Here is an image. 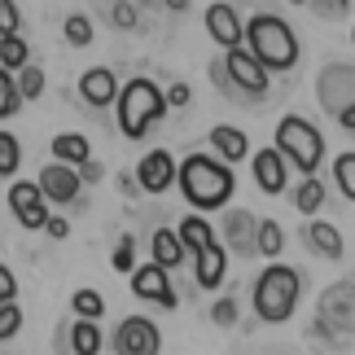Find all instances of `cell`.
<instances>
[{"label":"cell","instance_id":"cell-17","mask_svg":"<svg viewBox=\"0 0 355 355\" xmlns=\"http://www.w3.org/2000/svg\"><path fill=\"white\" fill-rule=\"evenodd\" d=\"M228 277V250L220 241H207L198 250V263H193V281H198V290H220Z\"/></svg>","mask_w":355,"mask_h":355},{"label":"cell","instance_id":"cell-44","mask_svg":"<svg viewBox=\"0 0 355 355\" xmlns=\"http://www.w3.org/2000/svg\"><path fill=\"white\" fill-rule=\"evenodd\" d=\"M13 294H18V277H13L5 263H0V303H9Z\"/></svg>","mask_w":355,"mask_h":355},{"label":"cell","instance_id":"cell-14","mask_svg":"<svg viewBox=\"0 0 355 355\" xmlns=\"http://www.w3.org/2000/svg\"><path fill=\"white\" fill-rule=\"evenodd\" d=\"M254 162V184L263 189L268 198H277V193H285V184H290V162L281 158V149H259V154L250 158Z\"/></svg>","mask_w":355,"mask_h":355},{"label":"cell","instance_id":"cell-10","mask_svg":"<svg viewBox=\"0 0 355 355\" xmlns=\"http://www.w3.org/2000/svg\"><path fill=\"white\" fill-rule=\"evenodd\" d=\"M128 277H132V294H136V298H145V303H158V307H167V311L180 303V298H175V285H171V272L162 268V263L132 268Z\"/></svg>","mask_w":355,"mask_h":355},{"label":"cell","instance_id":"cell-11","mask_svg":"<svg viewBox=\"0 0 355 355\" xmlns=\"http://www.w3.org/2000/svg\"><path fill=\"white\" fill-rule=\"evenodd\" d=\"M9 211L26 233H35V228H44V220H49V198L40 193L35 180H18L9 189Z\"/></svg>","mask_w":355,"mask_h":355},{"label":"cell","instance_id":"cell-37","mask_svg":"<svg viewBox=\"0 0 355 355\" xmlns=\"http://www.w3.org/2000/svg\"><path fill=\"white\" fill-rule=\"evenodd\" d=\"M22 31V9L18 0H0V35H18Z\"/></svg>","mask_w":355,"mask_h":355},{"label":"cell","instance_id":"cell-41","mask_svg":"<svg viewBox=\"0 0 355 355\" xmlns=\"http://www.w3.org/2000/svg\"><path fill=\"white\" fill-rule=\"evenodd\" d=\"M75 171H79V180H84V184H101L105 180V167H101V162H92V158H84Z\"/></svg>","mask_w":355,"mask_h":355},{"label":"cell","instance_id":"cell-30","mask_svg":"<svg viewBox=\"0 0 355 355\" xmlns=\"http://www.w3.org/2000/svg\"><path fill=\"white\" fill-rule=\"evenodd\" d=\"M71 307H75V316H84V320H101L105 316V298L97 290H75Z\"/></svg>","mask_w":355,"mask_h":355},{"label":"cell","instance_id":"cell-19","mask_svg":"<svg viewBox=\"0 0 355 355\" xmlns=\"http://www.w3.org/2000/svg\"><path fill=\"white\" fill-rule=\"evenodd\" d=\"M303 245H307V250H316V254H324V259H343L347 254V237L338 233L334 224H324V220H311L303 228Z\"/></svg>","mask_w":355,"mask_h":355},{"label":"cell","instance_id":"cell-2","mask_svg":"<svg viewBox=\"0 0 355 355\" xmlns=\"http://www.w3.org/2000/svg\"><path fill=\"white\" fill-rule=\"evenodd\" d=\"M241 44H250L254 53V62L263 66V71H294L298 66V35H294V26L277 18V13H259V18H250L241 26Z\"/></svg>","mask_w":355,"mask_h":355},{"label":"cell","instance_id":"cell-22","mask_svg":"<svg viewBox=\"0 0 355 355\" xmlns=\"http://www.w3.org/2000/svg\"><path fill=\"white\" fill-rule=\"evenodd\" d=\"M53 158H58V162H71V167H79L84 158H92L88 136H84V132H62V136H53Z\"/></svg>","mask_w":355,"mask_h":355},{"label":"cell","instance_id":"cell-15","mask_svg":"<svg viewBox=\"0 0 355 355\" xmlns=\"http://www.w3.org/2000/svg\"><path fill=\"white\" fill-rule=\"evenodd\" d=\"M241 13H237V5H228V0H215V5L207 9V35L215 40L220 49H233V44H241Z\"/></svg>","mask_w":355,"mask_h":355},{"label":"cell","instance_id":"cell-31","mask_svg":"<svg viewBox=\"0 0 355 355\" xmlns=\"http://www.w3.org/2000/svg\"><path fill=\"white\" fill-rule=\"evenodd\" d=\"M22 110V97H18V84H13V71L0 66V119H13Z\"/></svg>","mask_w":355,"mask_h":355},{"label":"cell","instance_id":"cell-20","mask_svg":"<svg viewBox=\"0 0 355 355\" xmlns=\"http://www.w3.org/2000/svg\"><path fill=\"white\" fill-rule=\"evenodd\" d=\"M211 145H215V154H220L228 167H237L241 158H250V141H245V132H237L233 123H220V128H211Z\"/></svg>","mask_w":355,"mask_h":355},{"label":"cell","instance_id":"cell-4","mask_svg":"<svg viewBox=\"0 0 355 355\" xmlns=\"http://www.w3.org/2000/svg\"><path fill=\"white\" fill-rule=\"evenodd\" d=\"M298 294H303V272L290 263H272L263 277L254 281V311L263 324H281L294 316Z\"/></svg>","mask_w":355,"mask_h":355},{"label":"cell","instance_id":"cell-42","mask_svg":"<svg viewBox=\"0 0 355 355\" xmlns=\"http://www.w3.org/2000/svg\"><path fill=\"white\" fill-rule=\"evenodd\" d=\"M162 97H167V105H171V110H184V105L193 101V92H189V84H171L167 92H162Z\"/></svg>","mask_w":355,"mask_h":355},{"label":"cell","instance_id":"cell-3","mask_svg":"<svg viewBox=\"0 0 355 355\" xmlns=\"http://www.w3.org/2000/svg\"><path fill=\"white\" fill-rule=\"evenodd\" d=\"M114 105H119V132L128 136V141H145L149 128L167 114V97H162V88L154 79H128L119 92H114Z\"/></svg>","mask_w":355,"mask_h":355},{"label":"cell","instance_id":"cell-16","mask_svg":"<svg viewBox=\"0 0 355 355\" xmlns=\"http://www.w3.org/2000/svg\"><path fill=\"white\" fill-rule=\"evenodd\" d=\"M254 215L250 211H228L224 215V250L228 254H237V259H250L254 254Z\"/></svg>","mask_w":355,"mask_h":355},{"label":"cell","instance_id":"cell-13","mask_svg":"<svg viewBox=\"0 0 355 355\" xmlns=\"http://www.w3.org/2000/svg\"><path fill=\"white\" fill-rule=\"evenodd\" d=\"M136 184H141V193H154V198L167 193L175 184V158L167 149H149L141 158V167H136Z\"/></svg>","mask_w":355,"mask_h":355},{"label":"cell","instance_id":"cell-43","mask_svg":"<svg viewBox=\"0 0 355 355\" xmlns=\"http://www.w3.org/2000/svg\"><path fill=\"white\" fill-rule=\"evenodd\" d=\"M44 233H49L53 241H66V237H71V224H66L62 215H49V220H44Z\"/></svg>","mask_w":355,"mask_h":355},{"label":"cell","instance_id":"cell-5","mask_svg":"<svg viewBox=\"0 0 355 355\" xmlns=\"http://www.w3.org/2000/svg\"><path fill=\"white\" fill-rule=\"evenodd\" d=\"M277 149H281V158L303 175H316L320 162H324V136H320L316 123L303 119V114H285L277 123Z\"/></svg>","mask_w":355,"mask_h":355},{"label":"cell","instance_id":"cell-18","mask_svg":"<svg viewBox=\"0 0 355 355\" xmlns=\"http://www.w3.org/2000/svg\"><path fill=\"white\" fill-rule=\"evenodd\" d=\"M114 92H119V79L110 66H92V71L79 75V97H84L92 110H105V105H114Z\"/></svg>","mask_w":355,"mask_h":355},{"label":"cell","instance_id":"cell-27","mask_svg":"<svg viewBox=\"0 0 355 355\" xmlns=\"http://www.w3.org/2000/svg\"><path fill=\"white\" fill-rule=\"evenodd\" d=\"M294 207L303 211V215H316L324 207V184L316 180V175H303V184L294 189Z\"/></svg>","mask_w":355,"mask_h":355},{"label":"cell","instance_id":"cell-1","mask_svg":"<svg viewBox=\"0 0 355 355\" xmlns=\"http://www.w3.org/2000/svg\"><path fill=\"white\" fill-rule=\"evenodd\" d=\"M175 184L198 211H224L233 202L237 175L220 154H189L184 162H175Z\"/></svg>","mask_w":355,"mask_h":355},{"label":"cell","instance_id":"cell-35","mask_svg":"<svg viewBox=\"0 0 355 355\" xmlns=\"http://www.w3.org/2000/svg\"><path fill=\"white\" fill-rule=\"evenodd\" d=\"M110 18H114L119 31H145V26H141V13H136L132 0H119V5L110 9Z\"/></svg>","mask_w":355,"mask_h":355},{"label":"cell","instance_id":"cell-8","mask_svg":"<svg viewBox=\"0 0 355 355\" xmlns=\"http://www.w3.org/2000/svg\"><path fill=\"white\" fill-rule=\"evenodd\" d=\"M320 320L334 329L338 343L351 338V324H355V285L351 281H338L320 294Z\"/></svg>","mask_w":355,"mask_h":355},{"label":"cell","instance_id":"cell-9","mask_svg":"<svg viewBox=\"0 0 355 355\" xmlns=\"http://www.w3.org/2000/svg\"><path fill=\"white\" fill-rule=\"evenodd\" d=\"M110 347L119 351V355H154V351H162V334H158V324L154 320H145V316H128L114 329V338H110Z\"/></svg>","mask_w":355,"mask_h":355},{"label":"cell","instance_id":"cell-46","mask_svg":"<svg viewBox=\"0 0 355 355\" xmlns=\"http://www.w3.org/2000/svg\"><path fill=\"white\" fill-rule=\"evenodd\" d=\"M162 5H167L171 13H184V9H189V0H162Z\"/></svg>","mask_w":355,"mask_h":355},{"label":"cell","instance_id":"cell-36","mask_svg":"<svg viewBox=\"0 0 355 355\" xmlns=\"http://www.w3.org/2000/svg\"><path fill=\"white\" fill-rule=\"evenodd\" d=\"M114 272H132L136 268V237L128 233V237H119V245H114Z\"/></svg>","mask_w":355,"mask_h":355},{"label":"cell","instance_id":"cell-28","mask_svg":"<svg viewBox=\"0 0 355 355\" xmlns=\"http://www.w3.org/2000/svg\"><path fill=\"white\" fill-rule=\"evenodd\" d=\"M334 180L343 189V198L355 202V149H343V154L334 158Z\"/></svg>","mask_w":355,"mask_h":355},{"label":"cell","instance_id":"cell-6","mask_svg":"<svg viewBox=\"0 0 355 355\" xmlns=\"http://www.w3.org/2000/svg\"><path fill=\"white\" fill-rule=\"evenodd\" d=\"M316 97L334 119L355 105V66L351 62H329L316 79Z\"/></svg>","mask_w":355,"mask_h":355},{"label":"cell","instance_id":"cell-34","mask_svg":"<svg viewBox=\"0 0 355 355\" xmlns=\"http://www.w3.org/2000/svg\"><path fill=\"white\" fill-rule=\"evenodd\" d=\"M18 329H22V307L9 298V303H0V343H9Z\"/></svg>","mask_w":355,"mask_h":355},{"label":"cell","instance_id":"cell-32","mask_svg":"<svg viewBox=\"0 0 355 355\" xmlns=\"http://www.w3.org/2000/svg\"><path fill=\"white\" fill-rule=\"evenodd\" d=\"M62 35L71 40L75 49H88L97 31H92V18H84V13H71V18H66V26H62Z\"/></svg>","mask_w":355,"mask_h":355},{"label":"cell","instance_id":"cell-12","mask_svg":"<svg viewBox=\"0 0 355 355\" xmlns=\"http://www.w3.org/2000/svg\"><path fill=\"white\" fill-rule=\"evenodd\" d=\"M40 193H44L49 202H58V207H66V202H79V189H84V180H79V171L71 167V162H58L53 158L44 171H40Z\"/></svg>","mask_w":355,"mask_h":355},{"label":"cell","instance_id":"cell-25","mask_svg":"<svg viewBox=\"0 0 355 355\" xmlns=\"http://www.w3.org/2000/svg\"><path fill=\"white\" fill-rule=\"evenodd\" d=\"M281 250H285V233H281V224H277V220H259V224H254V254L277 259Z\"/></svg>","mask_w":355,"mask_h":355},{"label":"cell","instance_id":"cell-47","mask_svg":"<svg viewBox=\"0 0 355 355\" xmlns=\"http://www.w3.org/2000/svg\"><path fill=\"white\" fill-rule=\"evenodd\" d=\"M290 5H303V0H290Z\"/></svg>","mask_w":355,"mask_h":355},{"label":"cell","instance_id":"cell-33","mask_svg":"<svg viewBox=\"0 0 355 355\" xmlns=\"http://www.w3.org/2000/svg\"><path fill=\"white\" fill-rule=\"evenodd\" d=\"M22 167V145L13 132H0V175H13Z\"/></svg>","mask_w":355,"mask_h":355},{"label":"cell","instance_id":"cell-39","mask_svg":"<svg viewBox=\"0 0 355 355\" xmlns=\"http://www.w3.org/2000/svg\"><path fill=\"white\" fill-rule=\"evenodd\" d=\"M211 79H215V88H220L228 101H237V97H241V92L233 88V79H228V71H224V58H215V62H211Z\"/></svg>","mask_w":355,"mask_h":355},{"label":"cell","instance_id":"cell-26","mask_svg":"<svg viewBox=\"0 0 355 355\" xmlns=\"http://www.w3.org/2000/svg\"><path fill=\"white\" fill-rule=\"evenodd\" d=\"M13 84H18V97L22 101H35L40 92H44V71H40L35 62H22L18 71H13Z\"/></svg>","mask_w":355,"mask_h":355},{"label":"cell","instance_id":"cell-40","mask_svg":"<svg viewBox=\"0 0 355 355\" xmlns=\"http://www.w3.org/2000/svg\"><path fill=\"white\" fill-rule=\"evenodd\" d=\"M303 5H311L316 13H324V18H347L351 13V0H303Z\"/></svg>","mask_w":355,"mask_h":355},{"label":"cell","instance_id":"cell-45","mask_svg":"<svg viewBox=\"0 0 355 355\" xmlns=\"http://www.w3.org/2000/svg\"><path fill=\"white\" fill-rule=\"evenodd\" d=\"M119 189H123L128 198H136V193H141V184H136V175H119Z\"/></svg>","mask_w":355,"mask_h":355},{"label":"cell","instance_id":"cell-24","mask_svg":"<svg viewBox=\"0 0 355 355\" xmlns=\"http://www.w3.org/2000/svg\"><path fill=\"white\" fill-rule=\"evenodd\" d=\"M175 237H180V245L184 250H202L207 241H215V228L207 224V220H198V215H189V220H180V228H175Z\"/></svg>","mask_w":355,"mask_h":355},{"label":"cell","instance_id":"cell-38","mask_svg":"<svg viewBox=\"0 0 355 355\" xmlns=\"http://www.w3.org/2000/svg\"><path fill=\"white\" fill-rule=\"evenodd\" d=\"M237 311H241L237 298H220V303L211 307V320L220 324V329H233V324H237Z\"/></svg>","mask_w":355,"mask_h":355},{"label":"cell","instance_id":"cell-29","mask_svg":"<svg viewBox=\"0 0 355 355\" xmlns=\"http://www.w3.org/2000/svg\"><path fill=\"white\" fill-rule=\"evenodd\" d=\"M22 62H31L26 40L22 35H0V66H5V71H18Z\"/></svg>","mask_w":355,"mask_h":355},{"label":"cell","instance_id":"cell-21","mask_svg":"<svg viewBox=\"0 0 355 355\" xmlns=\"http://www.w3.org/2000/svg\"><path fill=\"white\" fill-rule=\"evenodd\" d=\"M62 343L71 347L75 355H101L105 351V338L97 329V320H84V316H79L71 329H62Z\"/></svg>","mask_w":355,"mask_h":355},{"label":"cell","instance_id":"cell-23","mask_svg":"<svg viewBox=\"0 0 355 355\" xmlns=\"http://www.w3.org/2000/svg\"><path fill=\"white\" fill-rule=\"evenodd\" d=\"M149 245H154V263H162L167 272L184 263V245H180V237H175V228H158Z\"/></svg>","mask_w":355,"mask_h":355},{"label":"cell","instance_id":"cell-7","mask_svg":"<svg viewBox=\"0 0 355 355\" xmlns=\"http://www.w3.org/2000/svg\"><path fill=\"white\" fill-rule=\"evenodd\" d=\"M224 71H228V79H233V88L241 92L245 101H259V97H268V71L254 62V53H250V49H241V44L224 49Z\"/></svg>","mask_w":355,"mask_h":355}]
</instances>
